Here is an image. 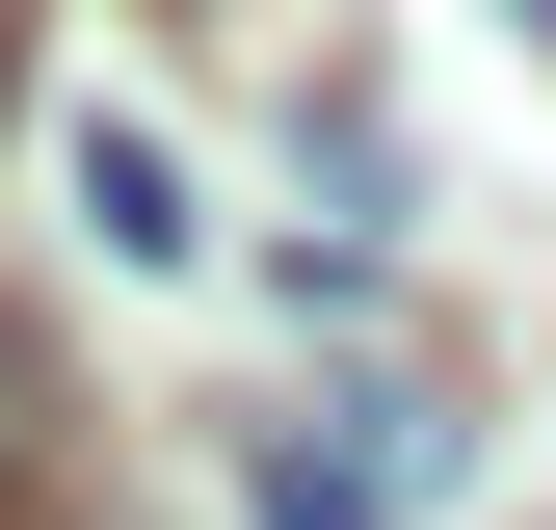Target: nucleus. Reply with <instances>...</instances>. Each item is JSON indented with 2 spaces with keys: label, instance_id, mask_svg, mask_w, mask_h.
<instances>
[{
  "label": "nucleus",
  "instance_id": "obj_1",
  "mask_svg": "<svg viewBox=\"0 0 556 530\" xmlns=\"http://www.w3.org/2000/svg\"><path fill=\"white\" fill-rule=\"evenodd\" d=\"M265 530H397V451H318L292 425V451H265Z\"/></svg>",
  "mask_w": 556,
  "mask_h": 530
},
{
  "label": "nucleus",
  "instance_id": "obj_3",
  "mask_svg": "<svg viewBox=\"0 0 556 530\" xmlns=\"http://www.w3.org/2000/svg\"><path fill=\"white\" fill-rule=\"evenodd\" d=\"M0 80H27V0H0Z\"/></svg>",
  "mask_w": 556,
  "mask_h": 530
},
{
  "label": "nucleus",
  "instance_id": "obj_2",
  "mask_svg": "<svg viewBox=\"0 0 556 530\" xmlns=\"http://www.w3.org/2000/svg\"><path fill=\"white\" fill-rule=\"evenodd\" d=\"M27 478H53V318L0 292V504H27Z\"/></svg>",
  "mask_w": 556,
  "mask_h": 530
}]
</instances>
